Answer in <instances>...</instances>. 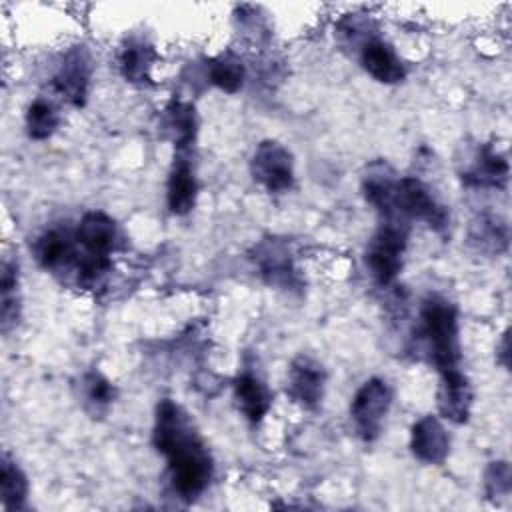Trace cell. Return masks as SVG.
I'll return each mask as SVG.
<instances>
[{"label":"cell","instance_id":"ffe728a7","mask_svg":"<svg viewBox=\"0 0 512 512\" xmlns=\"http://www.w3.org/2000/svg\"><path fill=\"white\" fill-rule=\"evenodd\" d=\"M470 244L486 254H500L508 246V226L502 218L492 214H480L470 224Z\"/></svg>","mask_w":512,"mask_h":512},{"label":"cell","instance_id":"7c38bea8","mask_svg":"<svg viewBox=\"0 0 512 512\" xmlns=\"http://www.w3.org/2000/svg\"><path fill=\"white\" fill-rule=\"evenodd\" d=\"M360 66L382 84H398L406 78V66L394 48L376 36L366 38L360 44Z\"/></svg>","mask_w":512,"mask_h":512},{"label":"cell","instance_id":"44dd1931","mask_svg":"<svg viewBox=\"0 0 512 512\" xmlns=\"http://www.w3.org/2000/svg\"><path fill=\"white\" fill-rule=\"evenodd\" d=\"M114 398H116L114 384L98 370H90L80 378V400L84 410L92 418L104 416L112 406Z\"/></svg>","mask_w":512,"mask_h":512},{"label":"cell","instance_id":"ba28073f","mask_svg":"<svg viewBox=\"0 0 512 512\" xmlns=\"http://www.w3.org/2000/svg\"><path fill=\"white\" fill-rule=\"evenodd\" d=\"M326 370L322 364L310 356L300 354L292 360L288 368L286 392L288 396L306 410H316L324 396Z\"/></svg>","mask_w":512,"mask_h":512},{"label":"cell","instance_id":"cb8c5ba5","mask_svg":"<svg viewBox=\"0 0 512 512\" xmlns=\"http://www.w3.org/2000/svg\"><path fill=\"white\" fill-rule=\"evenodd\" d=\"M60 124L56 106L46 98H36L26 110V132L32 140H46Z\"/></svg>","mask_w":512,"mask_h":512},{"label":"cell","instance_id":"9c48e42d","mask_svg":"<svg viewBox=\"0 0 512 512\" xmlns=\"http://www.w3.org/2000/svg\"><path fill=\"white\" fill-rule=\"evenodd\" d=\"M90 72H92V64H90L88 50L84 46H76L64 56L62 64L58 66L52 78V86L72 106L80 108L84 106L88 96Z\"/></svg>","mask_w":512,"mask_h":512},{"label":"cell","instance_id":"9a60e30c","mask_svg":"<svg viewBox=\"0 0 512 512\" xmlns=\"http://www.w3.org/2000/svg\"><path fill=\"white\" fill-rule=\"evenodd\" d=\"M76 236L62 228H50L36 238L34 254L44 270L56 272L78 260Z\"/></svg>","mask_w":512,"mask_h":512},{"label":"cell","instance_id":"52a82bcc","mask_svg":"<svg viewBox=\"0 0 512 512\" xmlns=\"http://www.w3.org/2000/svg\"><path fill=\"white\" fill-rule=\"evenodd\" d=\"M252 262L260 278L276 288L292 290L300 286V278L294 266L290 248L280 238H264L252 250Z\"/></svg>","mask_w":512,"mask_h":512},{"label":"cell","instance_id":"7402d4cb","mask_svg":"<svg viewBox=\"0 0 512 512\" xmlns=\"http://www.w3.org/2000/svg\"><path fill=\"white\" fill-rule=\"evenodd\" d=\"M0 496L2 504L10 510L22 508L28 496L26 474L8 454H4L0 460Z\"/></svg>","mask_w":512,"mask_h":512},{"label":"cell","instance_id":"d6986e66","mask_svg":"<svg viewBox=\"0 0 512 512\" xmlns=\"http://www.w3.org/2000/svg\"><path fill=\"white\" fill-rule=\"evenodd\" d=\"M154 62V48L142 38H130L120 50L118 66L128 82L142 84L150 80V68Z\"/></svg>","mask_w":512,"mask_h":512},{"label":"cell","instance_id":"277c9868","mask_svg":"<svg viewBox=\"0 0 512 512\" xmlns=\"http://www.w3.org/2000/svg\"><path fill=\"white\" fill-rule=\"evenodd\" d=\"M394 212L402 218L424 220L436 232H444L448 226L446 208L434 198L430 188L416 176H402L396 180L392 196Z\"/></svg>","mask_w":512,"mask_h":512},{"label":"cell","instance_id":"6da1fadb","mask_svg":"<svg viewBox=\"0 0 512 512\" xmlns=\"http://www.w3.org/2000/svg\"><path fill=\"white\" fill-rule=\"evenodd\" d=\"M152 442L164 454L172 488L180 498L194 500L208 488L214 476L212 454L198 436L188 412L170 398L160 400L156 406Z\"/></svg>","mask_w":512,"mask_h":512},{"label":"cell","instance_id":"4fadbf2b","mask_svg":"<svg viewBox=\"0 0 512 512\" xmlns=\"http://www.w3.org/2000/svg\"><path fill=\"white\" fill-rule=\"evenodd\" d=\"M410 450L424 464H442L450 452V438L442 422L428 414L412 424Z\"/></svg>","mask_w":512,"mask_h":512},{"label":"cell","instance_id":"2e32d148","mask_svg":"<svg viewBox=\"0 0 512 512\" xmlns=\"http://www.w3.org/2000/svg\"><path fill=\"white\" fill-rule=\"evenodd\" d=\"M232 390L244 418L254 426L260 424L272 406V392L268 386L254 372H242L234 378Z\"/></svg>","mask_w":512,"mask_h":512},{"label":"cell","instance_id":"e0dca14e","mask_svg":"<svg viewBox=\"0 0 512 512\" xmlns=\"http://www.w3.org/2000/svg\"><path fill=\"white\" fill-rule=\"evenodd\" d=\"M198 198V180L194 174V168L188 158L178 156L174 158L172 170L168 174L166 184V202L172 214L184 216L192 212Z\"/></svg>","mask_w":512,"mask_h":512},{"label":"cell","instance_id":"8992f818","mask_svg":"<svg viewBox=\"0 0 512 512\" xmlns=\"http://www.w3.org/2000/svg\"><path fill=\"white\" fill-rule=\"evenodd\" d=\"M250 174L268 192H286L294 186V160L286 146L262 140L250 156Z\"/></svg>","mask_w":512,"mask_h":512},{"label":"cell","instance_id":"4316f807","mask_svg":"<svg viewBox=\"0 0 512 512\" xmlns=\"http://www.w3.org/2000/svg\"><path fill=\"white\" fill-rule=\"evenodd\" d=\"M498 356H500V364H502L504 368H508V366H510V362H508V330L502 334V342H500V352H498Z\"/></svg>","mask_w":512,"mask_h":512},{"label":"cell","instance_id":"603a6c76","mask_svg":"<svg viewBox=\"0 0 512 512\" xmlns=\"http://www.w3.org/2000/svg\"><path fill=\"white\" fill-rule=\"evenodd\" d=\"M206 76L216 88L234 94L244 84V66L236 56L220 54L208 62Z\"/></svg>","mask_w":512,"mask_h":512},{"label":"cell","instance_id":"5bb4252c","mask_svg":"<svg viewBox=\"0 0 512 512\" xmlns=\"http://www.w3.org/2000/svg\"><path fill=\"white\" fill-rule=\"evenodd\" d=\"M460 178L466 186L500 190L508 182V162L490 144H484L476 150L470 166L460 172Z\"/></svg>","mask_w":512,"mask_h":512},{"label":"cell","instance_id":"ac0fdd59","mask_svg":"<svg viewBox=\"0 0 512 512\" xmlns=\"http://www.w3.org/2000/svg\"><path fill=\"white\" fill-rule=\"evenodd\" d=\"M196 110L188 102H170L162 116V130L174 142L178 150H184L192 144L196 136Z\"/></svg>","mask_w":512,"mask_h":512},{"label":"cell","instance_id":"30bf717a","mask_svg":"<svg viewBox=\"0 0 512 512\" xmlns=\"http://www.w3.org/2000/svg\"><path fill=\"white\" fill-rule=\"evenodd\" d=\"M438 388H436V406L442 418L464 424L470 418L474 392L468 376L460 368H452L446 372H438Z\"/></svg>","mask_w":512,"mask_h":512},{"label":"cell","instance_id":"484cf974","mask_svg":"<svg viewBox=\"0 0 512 512\" xmlns=\"http://www.w3.org/2000/svg\"><path fill=\"white\" fill-rule=\"evenodd\" d=\"M510 488H512L510 464L504 462V460L490 462V466L486 468V474H484V490H486V496H488L490 500H496V498L508 496V494H510Z\"/></svg>","mask_w":512,"mask_h":512},{"label":"cell","instance_id":"7a4b0ae2","mask_svg":"<svg viewBox=\"0 0 512 512\" xmlns=\"http://www.w3.org/2000/svg\"><path fill=\"white\" fill-rule=\"evenodd\" d=\"M420 334L438 372L460 368V328L456 306L442 296H428L420 306Z\"/></svg>","mask_w":512,"mask_h":512},{"label":"cell","instance_id":"d4e9b609","mask_svg":"<svg viewBox=\"0 0 512 512\" xmlns=\"http://www.w3.org/2000/svg\"><path fill=\"white\" fill-rule=\"evenodd\" d=\"M0 318H2V330L8 332L12 324H16L18 318V264L12 260H4L0 268Z\"/></svg>","mask_w":512,"mask_h":512},{"label":"cell","instance_id":"5b68a950","mask_svg":"<svg viewBox=\"0 0 512 512\" xmlns=\"http://www.w3.org/2000/svg\"><path fill=\"white\" fill-rule=\"evenodd\" d=\"M392 404V388L382 378L366 380L354 394L350 404V416L356 434L364 442H374L384 426Z\"/></svg>","mask_w":512,"mask_h":512},{"label":"cell","instance_id":"8fae6325","mask_svg":"<svg viewBox=\"0 0 512 512\" xmlns=\"http://www.w3.org/2000/svg\"><path fill=\"white\" fill-rule=\"evenodd\" d=\"M74 236L78 246L82 248V256L110 260V254L116 248L118 230L108 214L92 210L80 218Z\"/></svg>","mask_w":512,"mask_h":512},{"label":"cell","instance_id":"3957f363","mask_svg":"<svg viewBox=\"0 0 512 512\" xmlns=\"http://www.w3.org/2000/svg\"><path fill=\"white\" fill-rule=\"evenodd\" d=\"M410 224L400 216L382 218L378 230L366 248V266L380 286H388L396 280L402 270L404 254L408 248Z\"/></svg>","mask_w":512,"mask_h":512}]
</instances>
